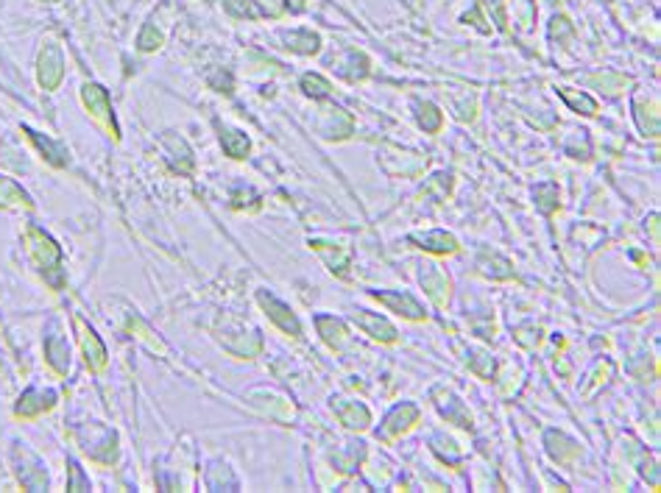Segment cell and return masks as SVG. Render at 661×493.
Listing matches in <instances>:
<instances>
[{
	"mask_svg": "<svg viewBox=\"0 0 661 493\" xmlns=\"http://www.w3.org/2000/svg\"><path fill=\"white\" fill-rule=\"evenodd\" d=\"M536 198H538L541 212H553L556 203H558V187L556 184H541V187H536Z\"/></svg>",
	"mask_w": 661,
	"mask_h": 493,
	"instance_id": "e0dca14e",
	"label": "cell"
},
{
	"mask_svg": "<svg viewBox=\"0 0 661 493\" xmlns=\"http://www.w3.org/2000/svg\"><path fill=\"white\" fill-rule=\"evenodd\" d=\"M31 134V139L36 142V148L45 154V159L51 164H56V167H62V164H67V154H65V148L62 145H56V142H51L48 137H42V134H36V132H28Z\"/></svg>",
	"mask_w": 661,
	"mask_h": 493,
	"instance_id": "ba28073f",
	"label": "cell"
},
{
	"mask_svg": "<svg viewBox=\"0 0 661 493\" xmlns=\"http://www.w3.org/2000/svg\"><path fill=\"white\" fill-rule=\"evenodd\" d=\"M416 415H419V410L416 407H410V404H405V407H397L391 415H388V432H399V429H407L413 421H416Z\"/></svg>",
	"mask_w": 661,
	"mask_h": 493,
	"instance_id": "4fadbf2b",
	"label": "cell"
},
{
	"mask_svg": "<svg viewBox=\"0 0 661 493\" xmlns=\"http://www.w3.org/2000/svg\"><path fill=\"white\" fill-rule=\"evenodd\" d=\"M160 42H162V36L154 31V26H148L137 45H140V51H154V48H160Z\"/></svg>",
	"mask_w": 661,
	"mask_h": 493,
	"instance_id": "ffe728a7",
	"label": "cell"
},
{
	"mask_svg": "<svg viewBox=\"0 0 661 493\" xmlns=\"http://www.w3.org/2000/svg\"><path fill=\"white\" fill-rule=\"evenodd\" d=\"M338 415H340V421H343L346 427H352V429L368 427V410H365L363 404H349V407H340V410H338Z\"/></svg>",
	"mask_w": 661,
	"mask_h": 493,
	"instance_id": "30bf717a",
	"label": "cell"
},
{
	"mask_svg": "<svg viewBox=\"0 0 661 493\" xmlns=\"http://www.w3.org/2000/svg\"><path fill=\"white\" fill-rule=\"evenodd\" d=\"M53 398L56 396L53 393H39V391H28V393H23V398H20V404H17V415H36V413H42V410H48V407H53Z\"/></svg>",
	"mask_w": 661,
	"mask_h": 493,
	"instance_id": "277c9868",
	"label": "cell"
},
{
	"mask_svg": "<svg viewBox=\"0 0 661 493\" xmlns=\"http://www.w3.org/2000/svg\"><path fill=\"white\" fill-rule=\"evenodd\" d=\"M371 296L377 298V301H382V304H388V307H394L399 315H407V318H413V321H419V318H425V309H422V304L416 301V298H410L407 293H371Z\"/></svg>",
	"mask_w": 661,
	"mask_h": 493,
	"instance_id": "7a4b0ae2",
	"label": "cell"
},
{
	"mask_svg": "<svg viewBox=\"0 0 661 493\" xmlns=\"http://www.w3.org/2000/svg\"><path fill=\"white\" fill-rule=\"evenodd\" d=\"M221 145L229 154L231 159H243L249 154V137L240 132H224L221 134Z\"/></svg>",
	"mask_w": 661,
	"mask_h": 493,
	"instance_id": "9c48e42d",
	"label": "cell"
},
{
	"mask_svg": "<svg viewBox=\"0 0 661 493\" xmlns=\"http://www.w3.org/2000/svg\"><path fill=\"white\" fill-rule=\"evenodd\" d=\"M260 304H263L265 309H268V315H271V321H276L279 327L285 329V332H291V334H298L301 329H298V321L291 315V309L282 304V301H276L274 296H265V293H260Z\"/></svg>",
	"mask_w": 661,
	"mask_h": 493,
	"instance_id": "3957f363",
	"label": "cell"
},
{
	"mask_svg": "<svg viewBox=\"0 0 661 493\" xmlns=\"http://www.w3.org/2000/svg\"><path fill=\"white\" fill-rule=\"evenodd\" d=\"M59 78H62V53H59V48L48 45L39 56V84L53 90L59 84Z\"/></svg>",
	"mask_w": 661,
	"mask_h": 493,
	"instance_id": "6da1fadb",
	"label": "cell"
},
{
	"mask_svg": "<svg viewBox=\"0 0 661 493\" xmlns=\"http://www.w3.org/2000/svg\"><path fill=\"white\" fill-rule=\"evenodd\" d=\"M84 103H87L90 112H95V115H106V112H109L106 90H100L98 84H87V87H84Z\"/></svg>",
	"mask_w": 661,
	"mask_h": 493,
	"instance_id": "7c38bea8",
	"label": "cell"
},
{
	"mask_svg": "<svg viewBox=\"0 0 661 493\" xmlns=\"http://www.w3.org/2000/svg\"><path fill=\"white\" fill-rule=\"evenodd\" d=\"M355 321H358V324H360V327L368 332V334H374L377 340H385V343H394V340H397V332H394V327H391L385 318L365 315V312H363V315H358Z\"/></svg>",
	"mask_w": 661,
	"mask_h": 493,
	"instance_id": "5b68a950",
	"label": "cell"
},
{
	"mask_svg": "<svg viewBox=\"0 0 661 493\" xmlns=\"http://www.w3.org/2000/svg\"><path fill=\"white\" fill-rule=\"evenodd\" d=\"M416 243H422V248L435 251V254H447V251H458L455 237H449L447 231H427L425 237H413Z\"/></svg>",
	"mask_w": 661,
	"mask_h": 493,
	"instance_id": "8992f818",
	"label": "cell"
},
{
	"mask_svg": "<svg viewBox=\"0 0 661 493\" xmlns=\"http://www.w3.org/2000/svg\"><path fill=\"white\" fill-rule=\"evenodd\" d=\"M288 42H291V48H293V51H298V53H316V51H318V45H321L318 33H313V31H293V33H288Z\"/></svg>",
	"mask_w": 661,
	"mask_h": 493,
	"instance_id": "8fae6325",
	"label": "cell"
},
{
	"mask_svg": "<svg viewBox=\"0 0 661 493\" xmlns=\"http://www.w3.org/2000/svg\"><path fill=\"white\" fill-rule=\"evenodd\" d=\"M301 87H304V92H307V95H313V98H324V95H330V81H324L321 75H313V73H307V75L301 78Z\"/></svg>",
	"mask_w": 661,
	"mask_h": 493,
	"instance_id": "9a60e30c",
	"label": "cell"
},
{
	"mask_svg": "<svg viewBox=\"0 0 661 493\" xmlns=\"http://www.w3.org/2000/svg\"><path fill=\"white\" fill-rule=\"evenodd\" d=\"M419 123L425 132H438L441 129V112L432 103H422L419 106Z\"/></svg>",
	"mask_w": 661,
	"mask_h": 493,
	"instance_id": "2e32d148",
	"label": "cell"
},
{
	"mask_svg": "<svg viewBox=\"0 0 661 493\" xmlns=\"http://www.w3.org/2000/svg\"><path fill=\"white\" fill-rule=\"evenodd\" d=\"M45 351H48V362H51L59 373H67V368H70V351H67L65 340H62V337H51V340L45 343Z\"/></svg>",
	"mask_w": 661,
	"mask_h": 493,
	"instance_id": "52a82bcc",
	"label": "cell"
},
{
	"mask_svg": "<svg viewBox=\"0 0 661 493\" xmlns=\"http://www.w3.org/2000/svg\"><path fill=\"white\" fill-rule=\"evenodd\" d=\"M84 349H87V360L93 357V368H103V365H106V351H103L100 340L95 337V332H87V334H84Z\"/></svg>",
	"mask_w": 661,
	"mask_h": 493,
	"instance_id": "5bb4252c",
	"label": "cell"
},
{
	"mask_svg": "<svg viewBox=\"0 0 661 493\" xmlns=\"http://www.w3.org/2000/svg\"><path fill=\"white\" fill-rule=\"evenodd\" d=\"M318 329H321V334H324V340L327 343H332V346H338L340 340H343V327L335 321V318H318Z\"/></svg>",
	"mask_w": 661,
	"mask_h": 493,
	"instance_id": "ac0fdd59",
	"label": "cell"
},
{
	"mask_svg": "<svg viewBox=\"0 0 661 493\" xmlns=\"http://www.w3.org/2000/svg\"><path fill=\"white\" fill-rule=\"evenodd\" d=\"M563 100H569L575 109H583V115H595L597 112V103L592 98H586V95H572V92H566V90H561Z\"/></svg>",
	"mask_w": 661,
	"mask_h": 493,
	"instance_id": "d6986e66",
	"label": "cell"
}]
</instances>
